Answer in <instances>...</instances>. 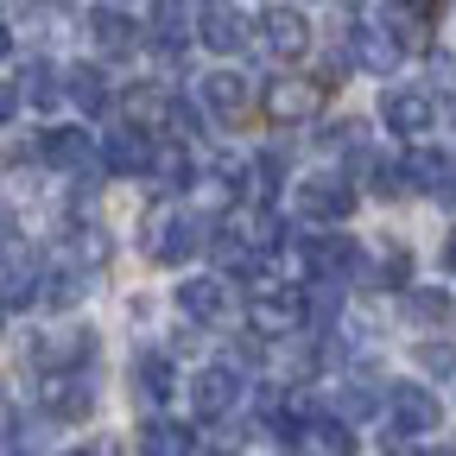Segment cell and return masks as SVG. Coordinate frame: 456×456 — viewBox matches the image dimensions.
I'll use <instances>...</instances> for the list:
<instances>
[{
  "mask_svg": "<svg viewBox=\"0 0 456 456\" xmlns=\"http://www.w3.org/2000/svg\"><path fill=\"white\" fill-rule=\"evenodd\" d=\"M64 83H70V102H77L83 114H108V102H114V89H108V77H102L95 64H77V70H70Z\"/></svg>",
  "mask_w": 456,
  "mask_h": 456,
  "instance_id": "cell-20",
  "label": "cell"
},
{
  "mask_svg": "<svg viewBox=\"0 0 456 456\" xmlns=\"http://www.w3.org/2000/svg\"><path fill=\"white\" fill-rule=\"evenodd\" d=\"M406 305H412V317H425V323H444V317H450V292H444V285H437V292H431V285H412Z\"/></svg>",
  "mask_w": 456,
  "mask_h": 456,
  "instance_id": "cell-28",
  "label": "cell"
},
{
  "mask_svg": "<svg viewBox=\"0 0 456 456\" xmlns=\"http://www.w3.org/2000/svg\"><path fill=\"white\" fill-rule=\"evenodd\" d=\"M248 26H254V13H241V7H203V13H197L203 45H209V51H222V57L248 45Z\"/></svg>",
  "mask_w": 456,
  "mask_h": 456,
  "instance_id": "cell-5",
  "label": "cell"
},
{
  "mask_svg": "<svg viewBox=\"0 0 456 456\" xmlns=\"http://www.w3.org/2000/svg\"><path fill=\"white\" fill-rule=\"evenodd\" d=\"M152 178H159V191H184V184H191V152H184V146H165V152L152 159Z\"/></svg>",
  "mask_w": 456,
  "mask_h": 456,
  "instance_id": "cell-26",
  "label": "cell"
},
{
  "mask_svg": "<svg viewBox=\"0 0 456 456\" xmlns=\"http://www.w3.org/2000/svg\"><path fill=\"white\" fill-rule=\"evenodd\" d=\"M349 51H355V64H362L368 77H393L406 38H393V32H349Z\"/></svg>",
  "mask_w": 456,
  "mask_h": 456,
  "instance_id": "cell-10",
  "label": "cell"
},
{
  "mask_svg": "<svg viewBox=\"0 0 456 456\" xmlns=\"http://www.w3.org/2000/svg\"><path fill=\"white\" fill-rule=\"evenodd\" d=\"M248 77L241 70H216V77H203V102H209V114H222V121H235V114L248 108Z\"/></svg>",
  "mask_w": 456,
  "mask_h": 456,
  "instance_id": "cell-14",
  "label": "cell"
},
{
  "mask_svg": "<svg viewBox=\"0 0 456 456\" xmlns=\"http://www.w3.org/2000/svg\"><path fill=\"white\" fill-rule=\"evenodd\" d=\"M45 412L51 419H70V425H83L89 412H95V393H89V380H77V374H57V380H45Z\"/></svg>",
  "mask_w": 456,
  "mask_h": 456,
  "instance_id": "cell-7",
  "label": "cell"
},
{
  "mask_svg": "<svg viewBox=\"0 0 456 456\" xmlns=\"http://www.w3.org/2000/svg\"><path fill=\"white\" fill-rule=\"evenodd\" d=\"M0 431H13V399H7V387H0Z\"/></svg>",
  "mask_w": 456,
  "mask_h": 456,
  "instance_id": "cell-34",
  "label": "cell"
},
{
  "mask_svg": "<svg viewBox=\"0 0 456 456\" xmlns=\"http://www.w3.org/2000/svg\"><path fill=\"white\" fill-rule=\"evenodd\" d=\"M317 83H305V77H285V83H273V95H266V108L279 114V121H305V114H317Z\"/></svg>",
  "mask_w": 456,
  "mask_h": 456,
  "instance_id": "cell-16",
  "label": "cell"
},
{
  "mask_svg": "<svg viewBox=\"0 0 456 456\" xmlns=\"http://www.w3.org/2000/svg\"><path fill=\"white\" fill-rule=\"evenodd\" d=\"M89 26H95L102 51H134V20L121 7H89Z\"/></svg>",
  "mask_w": 456,
  "mask_h": 456,
  "instance_id": "cell-21",
  "label": "cell"
},
{
  "mask_svg": "<svg viewBox=\"0 0 456 456\" xmlns=\"http://www.w3.org/2000/svg\"><path fill=\"white\" fill-rule=\"evenodd\" d=\"M191 450H197V431L171 425V419H152L140 431V456H191Z\"/></svg>",
  "mask_w": 456,
  "mask_h": 456,
  "instance_id": "cell-19",
  "label": "cell"
},
{
  "mask_svg": "<svg viewBox=\"0 0 456 456\" xmlns=\"http://www.w3.org/2000/svg\"><path fill=\"white\" fill-rule=\"evenodd\" d=\"M178 311L197 317V323H216V317L228 311V285H222V279H184V285H178Z\"/></svg>",
  "mask_w": 456,
  "mask_h": 456,
  "instance_id": "cell-13",
  "label": "cell"
},
{
  "mask_svg": "<svg viewBox=\"0 0 456 456\" xmlns=\"http://www.w3.org/2000/svg\"><path fill=\"white\" fill-rule=\"evenodd\" d=\"M203 248H209V222H203V216H191V209H159V216H152L146 254H152L159 266H184V260L203 254Z\"/></svg>",
  "mask_w": 456,
  "mask_h": 456,
  "instance_id": "cell-1",
  "label": "cell"
},
{
  "mask_svg": "<svg viewBox=\"0 0 456 456\" xmlns=\"http://www.w3.org/2000/svg\"><path fill=\"white\" fill-rule=\"evenodd\" d=\"M444 266H456V241H450V248H444Z\"/></svg>",
  "mask_w": 456,
  "mask_h": 456,
  "instance_id": "cell-36",
  "label": "cell"
},
{
  "mask_svg": "<svg viewBox=\"0 0 456 456\" xmlns=\"http://www.w3.org/2000/svg\"><path fill=\"white\" fill-rule=\"evenodd\" d=\"M0 323H7V298H0Z\"/></svg>",
  "mask_w": 456,
  "mask_h": 456,
  "instance_id": "cell-38",
  "label": "cell"
},
{
  "mask_svg": "<svg viewBox=\"0 0 456 456\" xmlns=\"http://www.w3.org/2000/svg\"><path fill=\"white\" fill-rule=\"evenodd\" d=\"M399 171H406V178H412L419 191H431V197H444V184L456 178V165H450L444 152H431V146H412V159L399 165Z\"/></svg>",
  "mask_w": 456,
  "mask_h": 456,
  "instance_id": "cell-17",
  "label": "cell"
},
{
  "mask_svg": "<svg viewBox=\"0 0 456 456\" xmlns=\"http://www.w3.org/2000/svg\"><path fill=\"white\" fill-rule=\"evenodd\" d=\"M311 437H317L330 456H349V450H355V437H349V425H342V419H317V425H311Z\"/></svg>",
  "mask_w": 456,
  "mask_h": 456,
  "instance_id": "cell-30",
  "label": "cell"
},
{
  "mask_svg": "<svg viewBox=\"0 0 456 456\" xmlns=\"http://www.w3.org/2000/svg\"><path fill=\"white\" fill-rule=\"evenodd\" d=\"M336 311H342V292H336V279H317V285H311V317H305V323H311V330H323Z\"/></svg>",
  "mask_w": 456,
  "mask_h": 456,
  "instance_id": "cell-29",
  "label": "cell"
},
{
  "mask_svg": "<svg viewBox=\"0 0 456 456\" xmlns=\"http://www.w3.org/2000/svg\"><path fill=\"white\" fill-rule=\"evenodd\" d=\"M298 209L311 222H342V216H355V184H342V178H305L298 184Z\"/></svg>",
  "mask_w": 456,
  "mask_h": 456,
  "instance_id": "cell-4",
  "label": "cell"
},
{
  "mask_svg": "<svg viewBox=\"0 0 456 456\" xmlns=\"http://www.w3.org/2000/svg\"><path fill=\"white\" fill-rule=\"evenodd\" d=\"M152 45L165 51V57H178L184 51V26H197V20H184V7H152Z\"/></svg>",
  "mask_w": 456,
  "mask_h": 456,
  "instance_id": "cell-23",
  "label": "cell"
},
{
  "mask_svg": "<svg viewBox=\"0 0 456 456\" xmlns=\"http://www.w3.org/2000/svg\"><path fill=\"white\" fill-rule=\"evenodd\" d=\"M7 254H20V222L0 209V260H7Z\"/></svg>",
  "mask_w": 456,
  "mask_h": 456,
  "instance_id": "cell-32",
  "label": "cell"
},
{
  "mask_svg": "<svg viewBox=\"0 0 456 456\" xmlns=\"http://www.w3.org/2000/svg\"><path fill=\"white\" fill-rule=\"evenodd\" d=\"M7 51H13V32H7V26H0V57H7Z\"/></svg>",
  "mask_w": 456,
  "mask_h": 456,
  "instance_id": "cell-35",
  "label": "cell"
},
{
  "mask_svg": "<svg viewBox=\"0 0 456 456\" xmlns=\"http://www.w3.org/2000/svg\"><path fill=\"white\" fill-rule=\"evenodd\" d=\"M89 349H95L89 330H83V336H77V330H57V336H38L26 355H32L38 368H70V362H89Z\"/></svg>",
  "mask_w": 456,
  "mask_h": 456,
  "instance_id": "cell-11",
  "label": "cell"
},
{
  "mask_svg": "<svg viewBox=\"0 0 456 456\" xmlns=\"http://www.w3.org/2000/svg\"><path fill=\"white\" fill-rule=\"evenodd\" d=\"M235 393H241V380L228 368H203L191 380V406H197V419H228L235 412Z\"/></svg>",
  "mask_w": 456,
  "mask_h": 456,
  "instance_id": "cell-6",
  "label": "cell"
},
{
  "mask_svg": "<svg viewBox=\"0 0 456 456\" xmlns=\"http://www.w3.org/2000/svg\"><path fill=\"white\" fill-rule=\"evenodd\" d=\"M311 311H305V298L298 292H273V298H254V311H248V323H254V336H292L298 323H305Z\"/></svg>",
  "mask_w": 456,
  "mask_h": 456,
  "instance_id": "cell-8",
  "label": "cell"
},
{
  "mask_svg": "<svg viewBox=\"0 0 456 456\" xmlns=\"http://www.w3.org/2000/svg\"><path fill=\"white\" fill-rule=\"evenodd\" d=\"M64 456H102V450H64Z\"/></svg>",
  "mask_w": 456,
  "mask_h": 456,
  "instance_id": "cell-37",
  "label": "cell"
},
{
  "mask_svg": "<svg viewBox=\"0 0 456 456\" xmlns=\"http://www.w3.org/2000/svg\"><path fill=\"white\" fill-rule=\"evenodd\" d=\"M419 362H425L431 374H456V349H450V342H425Z\"/></svg>",
  "mask_w": 456,
  "mask_h": 456,
  "instance_id": "cell-31",
  "label": "cell"
},
{
  "mask_svg": "<svg viewBox=\"0 0 456 456\" xmlns=\"http://www.w3.org/2000/svg\"><path fill=\"white\" fill-rule=\"evenodd\" d=\"M83 292H89V285H83V273H70V266H64V273H45V292H38V305H51V311H70Z\"/></svg>",
  "mask_w": 456,
  "mask_h": 456,
  "instance_id": "cell-24",
  "label": "cell"
},
{
  "mask_svg": "<svg viewBox=\"0 0 456 456\" xmlns=\"http://www.w3.org/2000/svg\"><path fill=\"white\" fill-rule=\"evenodd\" d=\"M152 159H159V152H152V140H146V134H134V127L102 140V165L114 171V178H134V171H152Z\"/></svg>",
  "mask_w": 456,
  "mask_h": 456,
  "instance_id": "cell-9",
  "label": "cell"
},
{
  "mask_svg": "<svg viewBox=\"0 0 456 456\" xmlns=\"http://www.w3.org/2000/svg\"><path fill=\"white\" fill-rule=\"evenodd\" d=\"M387 412H393V437H425V431H437V393L431 387H419V380H399V387H387Z\"/></svg>",
  "mask_w": 456,
  "mask_h": 456,
  "instance_id": "cell-2",
  "label": "cell"
},
{
  "mask_svg": "<svg viewBox=\"0 0 456 456\" xmlns=\"http://www.w3.org/2000/svg\"><path fill=\"white\" fill-rule=\"evenodd\" d=\"M0 456H20V450H0Z\"/></svg>",
  "mask_w": 456,
  "mask_h": 456,
  "instance_id": "cell-39",
  "label": "cell"
},
{
  "mask_svg": "<svg viewBox=\"0 0 456 456\" xmlns=\"http://www.w3.org/2000/svg\"><path fill=\"white\" fill-rule=\"evenodd\" d=\"M380 121H387V134H431V121H437V102L425 95V89H387L380 95Z\"/></svg>",
  "mask_w": 456,
  "mask_h": 456,
  "instance_id": "cell-3",
  "label": "cell"
},
{
  "mask_svg": "<svg viewBox=\"0 0 456 456\" xmlns=\"http://www.w3.org/2000/svg\"><path fill=\"white\" fill-rule=\"evenodd\" d=\"M380 406H387V399H380L374 387H362V380H349V387L336 393V412H342V419H374Z\"/></svg>",
  "mask_w": 456,
  "mask_h": 456,
  "instance_id": "cell-27",
  "label": "cell"
},
{
  "mask_svg": "<svg viewBox=\"0 0 456 456\" xmlns=\"http://www.w3.org/2000/svg\"><path fill=\"white\" fill-rule=\"evenodd\" d=\"M20 83H26L20 95H26L32 108H57V102H64V95H70V89H57V70L45 64V57H38V64H26V77H20Z\"/></svg>",
  "mask_w": 456,
  "mask_h": 456,
  "instance_id": "cell-22",
  "label": "cell"
},
{
  "mask_svg": "<svg viewBox=\"0 0 456 456\" xmlns=\"http://www.w3.org/2000/svg\"><path fill=\"white\" fill-rule=\"evenodd\" d=\"M134 387H140L146 406H165V399L178 393V374H171L165 355H140V362H134Z\"/></svg>",
  "mask_w": 456,
  "mask_h": 456,
  "instance_id": "cell-18",
  "label": "cell"
},
{
  "mask_svg": "<svg viewBox=\"0 0 456 456\" xmlns=\"http://www.w3.org/2000/svg\"><path fill=\"white\" fill-rule=\"evenodd\" d=\"M260 26H266V45H273L279 57H298V51L311 45V26H305V13H298V7H266V13H260Z\"/></svg>",
  "mask_w": 456,
  "mask_h": 456,
  "instance_id": "cell-12",
  "label": "cell"
},
{
  "mask_svg": "<svg viewBox=\"0 0 456 456\" xmlns=\"http://www.w3.org/2000/svg\"><path fill=\"white\" fill-rule=\"evenodd\" d=\"M13 108H20V89H7V83H0V127L13 121Z\"/></svg>",
  "mask_w": 456,
  "mask_h": 456,
  "instance_id": "cell-33",
  "label": "cell"
},
{
  "mask_svg": "<svg viewBox=\"0 0 456 456\" xmlns=\"http://www.w3.org/2000/svg\"><path fill=\"white\" fill-rule=\"evenodd\" d=\"M45 159H51V165H64V171H89L95 140H89L83 127H51V134H45Z\"/></svg>",
  "mask_w": 456,
  "mask_h": 456,
  "instance_id": "cell-15",
  "label": "cell"
},
{
  "mask_svg": "<svg viewBox=\"0 0 456 456\" xmlns=\"http://www.w3.org/2000/svg\"><path fill=\"white\" fill-rule=\"evenodd\" d=\"M241 191H248V203H273V191H279V152H260V159L248 165Z\"/></svg>",
  "mask_w": 456,
  "mask_h": 456,
  "instance_id": "cell-25",
  "label": "cell"
},
{
  "mask_svg": "<svg viewBox=\"0 0 456 456\" xmlns=\"http://www.w3.org/2000/svg\"><path fill=\"white\" fill-rule=\"evenodd\" d=\"M216 456H235V450H216Z\"/></svg>",
  "mask_w": 456,
  "mask_h": 456,
  "instance_id": "cell-40",
  "label": "cell"
}]
</instances>
